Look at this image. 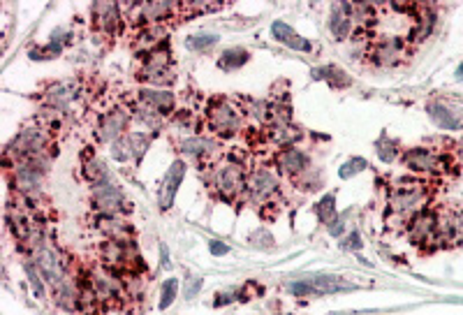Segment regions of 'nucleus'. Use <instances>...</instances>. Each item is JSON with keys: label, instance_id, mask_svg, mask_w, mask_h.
Here are the masks:
<instances>
[{"label": "nucleus", "instance_id": "obj_1", "mask_svg": "<svg viewBox=\"0 0 463 315\" xmlns=\"http://www.w3.org/2000/svg\"><path fill=\"white\" fill-rule=\"evenodd\" d=\"M431 190L424 181H401L396 183L392 195H389V211L394 218L401 221H413L415 216L422 214L424 204L429 202Z\"/></svg>", "mask_w": 463, "mask_h": 315}, {"label": "nucleus", "instance_id": "obj_2", "mask_svg": "<svg viewBox=\"0 0 463 315\" xmlns=\"http://www.w3.org/2000/svg\"><path fill=\"white\" fill-rule=\"evenodd\" d=\"M246 186H248V174L244 170V165L237 163L234 158L223 160V163L213 170V188H216L220 200H225V202L239 200V197L246 193Z\"/></svg>", "mask_w": 463, "mask_h": 315}, {"label": "nucleus", "instance_id": "obj_3", "mask_svg": "<svg viewBox=\"0 0 463 315\" xmlns=\"http://www.w3.org/2000/svg\"><path fill=\"white\" fill-rule=\"evenodd\" d=\"M207 128L216 137H234L244 128V114L230 100H211L207 107Z\"/></svg>", "mask_w": 463, "mask_h": 315}, {"label": "nucleus", "instance_id": "obj_4", "mask_svg": "<svg viewBox=\"0 0 463 315\" xmlns=\"http://www.w3.org/2000/svg\"><path fill=\"white\" fill-rule=\"evenodd\" d=\"M91 207L98 216H121L123 211H128V202H126V197H123L121 188L114 186V183L107 179L98 183V186H93Z\"/></svg>", "mask_w": 463, "mask_h": 315}, {"label": "nucleus", "instance_id": "obj_5", "mask_svg": "<svg viewBox=\"0 0 463 315\" xmlns=\"http://www.w3.org/2000/svg\"><path fill=\"white\" fill-rule=\"evenodd\" d=\"M44 177V160H35V163H17L10 174L12 188L17 190L21 197H35L42 188Z\"/></svg>", "mask_w": 463, "mask_h": 315}, {"label": "nucleus", "instance_id": "obj_6", "mask_svg": "<svg viewBox=\"0 0 463 315\" xmlns=\"http://www.w3.org/2000/svg\"><path fill=\"white\" fill-rule=\"evenodd\" d=\"M408 54V42L401 38H378L369 45V58L378 68H394L399 65Z\"/></svg>", "mask_w": 463, "mask_h": 315}, {"label": "nucleus", "instance_id": "obj_7", "mask_svg": "<svg viewBox=\"0 0 463 315\" xmlns=\"http://www.w3.org/2000/svg\"><path fill=\"white\" fill-rule=\"evenodd\" d=\"M350 283H343V278H334V276H313V278H304V281L297 283H288V290L297 297H325V295H334V292H343L350 290Z\"/></svg>", "mask_w": 463, "mask_h": 315}, {"label": "nucleus", "instance_id": "obj_8", "mask_svg": "<svg viewBox=\"0 0 463 315\" xmlns=\"http://www.w3.org/2000/svg\"><path fill=\"white\" fill-rule=\"evenodd\" d=\"M35 265L40 267L44 281H47L54 290L65 281V278H68V267H65L61 253L47 244L35 251Z\"/></svg>", "mask_w": 463, "mask_h": 315}, {"label": "nucleus", "instance_id": "obj_9", "mask_svg": "<svg viewBox=\"0 0 463 315\" xmlns=\"http://www.w3.org/2000/svg\"><path fill=\"white\" fill-rule=\"evenodd\" d=\"M278 177L267 167H257L248 174V186L246 193L251 195V200L257 204H267L278 195Z\"/></svg>", "mask_w": 463, "mask_h": 315}, {"label": "nucleus", "instance_id": "obj_10", "mask_svg": "<svg viewBox=\"0 0 463 315\" xmlns=\"http://www.w3.org/2000/svg\"><path fill=\"white\" fill-rule=\"evenodd\" d=\"M128 126H130V114L126 109H109L100 116L98 121V139L102 144L112 146L114 142H119L121 137L128 135Z\"/></svg>", "mask_w": 463, "mask_h": 315}, {"label": "nucleus", "instance_id": "obj_11", "mask_svg": "<svg viewBox=\"0 0 463 315\" xmlns=\"http://www.w3.org/2000/svg\"><path fill=\"white\" fill-rule=\"evenodd\" d=\"M443 163H445V158L438 156V153L431 149H410L406 151V156H403V165H406L410 172H417V174H436L443 170Z\"/></svg>", "mask_w": 463, "mask_h": 315}, {"label": "nucleus", "instance_id": "obj_12", "mask_svg": "<svg viewBox=\"0 0 463 315\" xmlns=\"http://www.w3.org/2000/svg\"><path fill=\"white\" fill-rule=\"evenodd\" d=\"M186 170L188 167H186L183 160H174V163L169 165V170L165 174V181H163V188H160V209L163 211L172 209L176 190L181 188L183 179H186Z\"/></svg>", "mask_w": 463, "mask_h": 315}, {"label": "nucleus", "instance_id": "obj_13", "mask_svg": "<svg viewBox=\"0 0 463 315\" xmlns=\"http://www.w3.org/2000/svg\"><path fill=\"white\" fill-rule=\"evenodd\" d=\"M93 17H95V24H98V28L107 35V38H116V35H119L121 24H123L119 5H114V3L93 5Z\"/></svg>", "mask_w": 463, "mask_h": 315}, {"label": "nucleus", "instance_id": "obj_14", "mask_svg": "<svg viewBox=\"0 0 463 315\" xmlns=\"http://www.w3.org/2000/svg\"><path fill=\"white\" fill-rule=\"evenodd\" d=\"M410 241L415 246L438 244V221L433 214H420L410 223Z\"/></svg>", "mask_w": 463, "mask_h": 315}, {"label": "nucleus", "instance_id": "obj_15", "mask_svg": "<svg viewBox=\"0 0 463 315\" xmlns=\"http://www.w3.org/2000/svg\"><path fill=\"white\" fill-rule=\"evenodd\" d=\"M276 163H278V167H281V172L299 179L301 174L308 172V165H311V160H308L306 151L297 149V146H288V149H283L276 156Z\"/></svg>", "mask_w": 463, "mask_h": 315}, {"label": "nucleus", "instance_id": "obj_16", "mask_svg": "<svg viewBox=\"0 0 463 315\" xmlns=\"http://www.w3.org/2000/svg\"><path fill=\"white\" fill-rule=\"evenodd\" d=\"M137 100H142L144 105H149L151 109H156L160 116H167L174 112L176 98L172 91L167 89H151V86H144L142 91L137 93Z\"/></svg>", "mask_w": 463, "mask_h": 315}, {"label": "nucleus", "instance_id": "obj_17", "mask_svg": "<svg viewBox=\"0 0 463 315\" xmlns=\"http://www.w3.org/2000/svg\"><path fill=\"white\" fill-rule=\"evenodd\" d=\"M352 26H355V21H352V3H341L332 7V14H329V31H332V35L338 42L350 38Z\"/></svg>", "mask_w": 463, "mask_h": 315}, {"label": "nucleus", "instance_id": "obj_18", "mask_svg": "<svg viewBox=\"0 0 463 315\" xmlns=\"http://www.w3.org/2000/svg\"><path fill=\"white\" fill-rule=\"evenodd\" d=\"M95 230L105 234V239L130 241L132 225L121 216H98L95 218Z\"/></svg>", "mask_w": 463, "mask_h": 315}, {"label": "nucleus", "instance_id": "obj_19", "mask_svg": "<svg viewBox=\"0 0 463 315\" xmlns=\"http://www.w3.org/2000/svg\"><path fill=\"white\" fill-rule=\"evenodd\" d=\"M426 112H429V116L438 123L440 128H445V130H461L463 128V112L452 109L450 105L431 102V105L426 107Z\"/></svg>", "mask_w": 463, "mask_h": 315}, {"label": "nucleus", "instance_id": "obj_20", "mask_svg": "<svg viewBox=\"0 0 463 315\" xmlns=\"http://www.w3.org/2000/svg\"><path fill=\"white\" fill-rule=\"evenodd\" d=\"M271 33H274V38L281 42V45L295 49V51H311L313 49L311 42H308L306 38H301L295 28L288 26L285 21H274V26H271Z\"/></svg>", "mask_w": 463, "mask_h": 315}, {"label": "nucleus", "instance_id": "obj_21", "mask_svg": "<svg viewBox=\"0 0 463 315\" xmlns=\"http://www.w3.org/2000/svg\"><path fill=\"white\" fill-rule=\"evenodd\" d=\"M75 93H77L75 84H56L44 93V102H47V107L56 109V112H65L70 100L75 98Z\"/></svg>", "mask_w": 463, "mask_h": 315}, {"label": "nucleus", "instance_id": "obj_22", "mask_svg": "<svg viewBox=\"0 0 463 315\" xmlns=\"http://www.w3.org/2000/svg\"><path fill=\"white\" fill-rule=\"evenodd\" d=\"M179 151L186 158H209L213 151H216V144L207 137H188L179 144Z\"/></svg>", "mask_w": 463, "mask_h": 315}, {"label": "nucleus", "instance_id": "obj_23", "mask_svg": "<svg viewBox=\"0 0 463 315\" xmlns=\"http://www.w3.org/2000/svg\"><path fill=\"white\" fill-rule=\"evenodd\" d=\"M313 79H325L334 86V89H345V86L352 84V79L345 75L341 68H336V65H327V68H318L313 70Z\"/></svg>", "mask_w": 463, "mask_h": 315}, {"label": "nucleus", "instance_id": "obj_24", "mask_svg": "<svg viewBox=\"0 0 463 315\" xmlns=\"http://www.w3.org/2000/svg\"><path fill=\"white\" fill-rule=\"evenodd\" d=\"M248 58H251V54H248L246 49L232 47V49H225V51H223V56H220L218 65H220L223 70H237V68H241V65L248 63Z\"/></svg>", "mask_w": 463, "mask_h": 315}, {"label": "nucleus", "instance_id": "obj_25", "mask_svg": "<svg viewBox=\"0 0 463 315\" xmlns=\"http://www.w3.org/2000/svg\"><path fill=\"white\" fill-rule=\"evenodd\" d=\"M301 137L299 128H295L292 123H288V126H274V130H271V139L283 146V149H288V146H295V142Z\"/></svg>", "mask_w": 463, "mask_h": 315}, {"label": "nucleus", "instance_id": "obj_26", "mask_svg": "<svg viewBox=\"0 0 463 315\" xmlns=\"http://www.w3.org/2000/svg\"><path fill=\"white\" fill-rule=\"evenodd\" d=\"M315 216H318L320 223H329L332 225L336 221V195H325L322 200L315 204Z\"/></svg>", "mask_w": 463, "mask_h": 315}, {"label": "nucleus", "instance_id": "obj_27", "mask_svg": "<svg viewBox=\"0 0 463 315\" xmlns=\"http://www.w3.org/2000/svg\"><path fill=\"white\" fill-rule=\"evenodd\" d=\"M24 271L28 276V281H31V288H33V295L38 299H44V276L40 267L35 265V260H26L24 262Z\"/></svg>", "mask_w": 463, "mask_h": 315}, {"label": "nucleus", "instance_id": "obj_28", "mask_svg": "<svg viewBox=\"0 0 463 315\" xmlns=\"http://www.w3.org/2000/svg\"><path fill=\"white\" fill-rule=\"evenodd\" d=\"M84 177L93 183V186H98V183H102V181H107L109 177H107V170H105V165L100 163V160H95V158H88V160H84Z\"/></svg>", "mask_w": 463, "mask_h": 315}, {"label": "nucleus", "instance_id": "obj_29", "mask_svg": "<svg viewBox=\"0 0 463 315\" xmlns=\"http://www.w3.org/2000/svg\"><path fill=\"white\" fill-rule=\"evenodd\" d=\"M218 42V35H211V33H197V35H190L186 38V47L193 49V51H209L211 47H216Z\"/></svg>", "mask_w": 463, "mask_h": 315}, {"label": "nucleus", "instance_id": "obj_30", "mask_svg": "<svg viewBox=\"0 0 463 315\" xmlns=\"http://www.w3.org/2000/svg\"><path fill=\"white\" fill-rule=\"evenodd\" d=\"M246 114L253 116L257 123L271 121V107L267 102H260V100H246Z\"/></svg>", "mask_w": 463, "mask_h": 315}, {"label": "nucleus", "instance_id": "obj_31", "mask_svg": "<svg viewBox=\"0 0 463 315\" xmlns=\"http://www.w3.org/2000/svg\"><path fill=\"white\" fill-rule=\"evenodd\" d=\"M128 139H130V146H132V158H135L137 163H139L144 153L149 151L151 137L146 135V133H128Z\"/></svg>", "mask_w": 463, "mask_h": 315}, {"label": "nucleus", "instance_id": "obj_32", "mask_svg": "<svg viewBox=\"0 0 463 315\" xmlns=\"http://www.w3.org/2000/svg\"><path fill=\"white\" fill-rule=\"evenodd\" d=\"M176 292H179V281H176V278H169V281L163 285V295H160V311H165L174 304Z\"/></svg>", "mask_w": 463, "mask_h": 315}, {"label": "nucleus", "instance_id": "obj_33", "mask_svg": "<svg viewBox=\"0 0 463 315\" xmlns=\"http://www.w3.org/2000/svg\"><path fill=\"white\" fill-rule=\"evenodd\" d=\"M364 170H366V160L364 158H352L345 165H341V170H338V177L350 179V177H355V174L364 172Z\"/></svg>", "mask_w": 463, "mask_h": 315}, {"label": "nucleus", "instance_id": "obj_34", "mask_svg": "<svg viewBox=\"0 0 463 315\" xmlns=\"http://www.w3.org/2000/svg\"><path fill=\"white\" fill-rule=\"evenodd\" d=\"M112 158L114 160H130L132 158V146H130V139H128V135L126 137H121L119 142H114L112 144Z\"/></svg>", "mask_w": 463, "mask_h": 315}, {"label": "nucleus", "instance_id": "obj_35", "mask_svg": "<svg viewBox=\"0 0 463 315\" xmlns=\"http://www.w3.org/2000/svg\"><path fill=\"white\" fill-rule=\"evenodd\" d=\"M376 149H378V156H380L382 163H392V160L396 158V144L389 142L387 137L380 139V142L376 144Z\"/></svg>", "mask_w": 463, "mask_h": 315}, {"label": "nucleus", "instance_id": "obj_36", "mask_svg": "<svg viewBox=\"0 0 463 315\" xmlns=\"http://www.w3.org/2000/svg\"><path fill=\"white\" fill-rule=\"evenodd\" d=\"M174 123H176V128L186 130V133H193V130L197 128V121H195V116L190 114V112H179V114L174 116Z\"/></svg>", "mask_w": 463, "mask_h": 315}, {"label": "nucleus", "instance_id": "obj_37", "mask_svg": "<svg viewBox=\"0 0 463 315\" xmlns=\"http://www.w3.org/2000/svg\"><path fill=\"white\" fill-rule=\"evenodd\" d=\"M251 244L257 246V248H264V251H269L271 244H274V237H271L267 230H257L251 237Z\"/></svg>", "mask_w": 463, "mask_h": 315}, {"label": "nucleus", "instance_id": "obj_38", "mask_svg": "<svg viewBox=\"0 0 463 315\" xmlns=\"http://www.w3.org/2000/svg\"><path fill=\"white\" fill-rule=\"evenodd\" d=\"M364 244H362V237H359L357 232H352L348 239L343 241V248L345 251H359V248H362Z\"/></svg>", "mask_w": 463, "mask_h": 315}, {"label": "nucleus", "instance_id": "obj_39", "mask_svg": "<svg viewBox=\"0 0 463 315\" xmlns=\"http://www.w3.org/2000/svg\"><path fill=\"white\" fill-rule=\"evenodd\" d=\"M209 251L211 255H216V258H223V255L230 253V246L223 244V241H209Z\"/></svg>", "mask_w": 463, "mask_h": 315}, {"label": "nucleus", "instance_id": "obj_40", "mask_svg": "<svg viewBox=\"0 0 463 315\" xmlns=\"http://www.w3.org/2000/svg\"><path fill=\"white\" fill-rule=\"evenodd\" d=\"M202 288V278H190L188 281V290H186V299H195V295Z\"/></svg>", "mask_w": 463, "mask_h": 315}, {"label": "nucleus", "instance_id": "obj_41", "mask_svg": "<svg viewBox=\"0 0 463 315\" xmlns=\"http://www.w3.org/2000/svg\"><path fill=\"white\" fill-rule=\"evenodd\" d=\"M232 292H218L216 295V306H220V304H230L232 302Z\"/></svg>", "mask_w": 463, "mask_h": 315}, {"label": "nucleus", "instance_id": "obj_42", "mask_svg": "<svg viewBox=\"0 0 463 315\" xmlns=\"http://www.w3.org/2000/svg\"><path fill=\"white\" fill-rule=\"evenodd\" d=\"M454 79H457V82H463V63L457 68V75H454Z\"/></svg>", "mask_w": 463, "mask_h": 315}]
</instances>
